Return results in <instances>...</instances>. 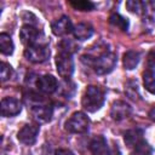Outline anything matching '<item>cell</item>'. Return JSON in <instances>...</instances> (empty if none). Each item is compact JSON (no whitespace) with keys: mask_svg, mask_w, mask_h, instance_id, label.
Wrapping results in <instances>:
<instances>
[{"mask_svg":"<svg viewBox=\"0 0 155 155\" xmlns=\"http://www.w3.org/2000/svg\"><path fill=\"white\" fill-rule=\"evenodd\" d=\"M51 29H52V33L57 36H63V35H67V34H70L73 33V24H71V21L68 16H62L59 17L58 19H56L52 25H51Z\"/></svg>","mask_w":155,"mask_h":155,"instance_id":"cell-11","label":"cell"},{"mask_svg":"<svg viewBox=\"0 0 155 155\" xmlns=\"http://www.w3.org/2000/svg\"><path fill=\"white\" fill-rule=\"evenodd\" d=\"M132 113V108L130 107L128 103L124 101H115L111 104L110 108V116L115 121H121L126 117H128Z\"/></svg>","mask_w":155,"mask_h":155,"instance_id":"cell-10","label":"cell"},{"mask_svg":"<svg viewBox=\"0 0 155 155\" xmlns=\"http://www.w3.org/2000/svg\"><path fill=\"white\" fill-rule=\"evenodd\" d=\"M22 110V104L13 97H5L1 99V115L5 117L15 116Z\"/></svg>","mask_w":155,"mask_h":155,"instance_id":"cell-9","label":"cell"},{"mask_svg":"<svg viewBox=\"0 0 155 155\" xmlns=\"http://www.w3.org/2000/svg\"><path fill=\"white\" fill-rule=\"evenodd\" d=\"M59 47H61L62 52H67V53H70V54H73L74 52H76L79 50V46L70 39H63L59 44Z\"/></svg>","mask_w":155,"mask_h":155,"instance_id":"cell-22","label":"cell"},{"mask_svg":"<svg viewBox=\"0 0 155 155\" xmlns=\"http://www.w3.org/2000/svg\"><path fill=\"white\" fill-rule=\"evenodd\" d=\"M81 61L85 62L86 64L91 65L92 69L97 74L104 75V74L110 73L115 68L116 62H117V56L113 51L105 50V51H102L97 54H91V53L84 54L81 57Z\"/></svg>","mask_w":155,"mask_h":155,"instance_id":"cell-1","label":"cell"},{"mask_svg":"<svg viewBox=\"0 0 155 155\" xmlns=\"http://www.w3.org/2000/svg\"><path fill=\"white\" fill-rule=\"evenodd\" d=\"M90 127V120L82 111H75L65 121L64 128L69 133H85Z\"/></svg>","mask_w":155,"mask_h":155,"instance_id":"cell-3","label":"cell"},{"mask_svg":"<svg viewBox=\"0 0 155 155\" xmlns=\"http://www.w3.org/2000/svg\"><path fill=\"white\" fill-rule=\"evenodd\" d=\"M150 5H151V7L155 10V1H150Z\"/></svg>","mask_w":155,"mask_h":155,"instance_id":"cell-29","label":"cell"},{"mask_svg":"<svg viewBox=\"0 0 155 155\" xmlns=\"http://www.w3.org/2000/svg\"><path fill=\"white\" fill-rule=\"evenodd\" d=\"M139 61H140V52L134 51V50H130V51L125 52L124 58H122L124 67H125V69H127V70L134 69V68L138 65Z\"/></svg>","mask_w":155,"mask_h":155,"instance_id":"cell-16","label":"cell"},{"mask_svg":"<svg viewBox=\"0 0 155 155\" xmlns=\"http://www.w3.org/2000/svg\"><path fill=\"white\" fill-rule=\"evenodd\" d=\"M36 87L41 92L50 94V93H53L58 88V81H57V79L53 75L45 74V75H41L40 78H38Z\"/></svg>","mask_w":155,"mask_h":155,"instance_id":"cell-12","label":"cell"},{"mask_svg":"<svg viewBox=\"0 0 155 155\" xmlns=\"http://www.w3.org/2000/svg\"><path fill=\"white\" fill-rule=\"evenodd\" d=\"M149 117H150V120H153V121L155 122V107H153V108L150 109V111H149Z\"/></svg>","mask_w":155,"mask_h":155,"instance_id":"cell-27","label":"cell"},{"mask_svg":"<svg viewBox=\"0 0 155 155\" xmlns=\"http://www.w3.org/2000/svg\"><path fill=\"white\" fill-rule=\"evenodd\" d=\"M73 34H74V38L76 40H87L92 36L93 34V28L87 24V23H79L74 27L73 29Z\"/></svg>","mask_w":155,"mask_h":155,"instance_id":"cell-15","label":"cell"},{"mask_svg":"<svg viewBox=\"0 0 155 155\" xmlns=\"http://www.w3.org/2000/svg\"><path fill=\"white\" fill-rule=\"evenodd\" d=\"M111 155H121V154H120V151H119V149H117V148H116V149H115V150H114V153H113V154H111Z\"/></svg>","mask_w":155,"mask_h":155,"instance_id":"cell-28","label":"cell"},{"mask_svg":"<svg viewBox=\"0 0 155 155\" xmlns=\"http://www.w3.org/2000/svg\"><path fill=\"white\" fill-rule=\"evenodd\" d=\"M143 84L147 91L155 94V70L145 69L143 71Z\"/></svg>","mask_w":155,"mask_h":155,"instance_id":"cell-18","label":"cell"},{"mask_svg":"<svg viewBox=\"0 0 155 155\" xmlns=\"http://www.w3.org/2000/svg\"><path fill=\"white\" fill-rule=\"evenodd\" d=\"M12 75V67L8 63L2 62L0 65V76H1V81L5 82L7 81Z\"/></svg>","mask_w":155,"mask_h":155,"instance_id":"cell-24","label":"cell"},{"mask_svg":"<svg viewBox=\"0 0 155 155\" xmlns=\"http://www.w3.org/2000/svg\"><path fill=\"white\" fill-rule=\"evenodd\" d=\"M39 125L36 124H28L24 125L17 133V138L21 143L25 145H31L35 143L36 137L39 134Z\"/></svg>","mask_w":155,"mask_h":155,"instance_id":"cell-7","label":"cell"},{"mask_svg":"<svg viewBox=\"0 0 155 155\" xmlns=\"http://www.w3.org/2000/svg\"><path fill=\"white\" fill-rule=\"evenodd\" d=\"M131 155H153V149L145 140H143L140 144H138L134 148Z\"/></svg>","mask_w":155,"mask_h":155,"instance_id":"cell-23","label":"cell"},{"mask_svg":"<svg viewBox=\"0 0 155 155\" xmlns=\"http://www.w3.org/2000/svg\"><path fill=\"white\" fill-rule=\"evenodd\" d=\"M41 36L42 33L31 24H25L19 30V39L24 45H27V47L33 45H39Z\"/></svg>","mask_w":155,"mask_h":155,"instance_id":"cell-6","label":"cell"},{"mask_svg":"<svg viewBox=\"0 0 155 155\" xmlns=\"http://www.w3.org/2000/svg\"><path fill=\"white\" fill-rule=\"evenodd\" d=\"M30 110H31L34 119L39 122H48L51 121L52 115H53V108L50 104V102L34 105L30 108Z\"/></svg>","mask_w":155,"mask_h":155,"instance_id":"cell-8","label":"cell"},{"mask_svg":"<svg viewBox=\"0 0 155 155\" xmlns=\"http://www.w3.org/2000/svg\"><path fill=\"white\" fill-rule=\"evenodd\" d=\"M13 48H15V45H13L11 36L6 33H1L0 34V51H1V53L6 54V56L12 54Z\"/></svg>","mask_w":155,"mask_h":155,"instance_id":"cell-17","label":"cell"},{"mask_svg":"<svg viewBox=\"0 0 155 155\" xmlns=\"http://www.w3.org/2000/svg\"><path fill=\"white\" fill-rule=\"evenodd\" d=\"M69 5L79 11H91L94 8V4L88 0H78V1H69Z\"/></svg>","mask_w":155,"mask_h":155,"instance_id":"cell-21","label":"cell"},{"mask_svg":"<svg viewBox=\"0 0 155 155\" xmlns=\"http://www.w3.org/2000/svg\"><path fill=\"white\" fill-rule=\"evenodd\" d=\"M81 104H82L84 109L87 110L88 113H94V111L99 110L104 104L103 90L98 86H94V85L87 86L85 92H84Z\"/></svg>","mask_w":155,"mask_h":155,"instance_id":"cell-2","label":"cell"},{"mask_svg":"<svg viewBox=\"0 0 155 155\" xmlns=\"http://www.w3.org/2000/svg\"><path fill=\"white\" fill-rule=\"evenodd\" d=\"M124 140L128 148H136L138 144H140L144 138H143V131L140 128H133L128 130L124 134Z\"/></svg>","mask_w":155,"mask_h":155,"instance_id":"cell-14","label":"cell"},{"mask_svg":"<svg viewBox=\"0 0 155 155\" xmlns=\"http://www.w3.org/2000/svg\"><path fill=\"white\" fill-rule=\"evenodd\" d=\"M56 68H57V73L61 78L63 79H68L73 75L74 73V59L71 57L70 53L67 52H59L56 56Z\"/></svg>","mask_w":155,"mask_h":155,"instance_id":"cell-4","label":"cell"},{"mask_svg":"<svg viewBox=\"0 0 155 155\" xmlns=\"http://www.w3.org/2000/svg\"><path fill=\"white\" fill-rule=\"evenodd\" d=\"M54 155H74V153H71L68 149H58V150H56Z\"/></svg>","mask_w":155,"mask_h":155,"instance_id":"cell-26","label":"cell"},{"mask_svg":"<svg viewBox=\"0 0 155 155\" xmlns=\"http://www.w3.org/2000/svg\"><path fill=\"white\" fill-rule=\"evenodd\" d=\"M109 23L113 25V27H115V28H119L120 30H122V31H127L128 30V21L125 18V17H122L121 15H119V13H113V15H110V17H109Z\"/></svg>","mask_w":155,"mask_h":155,"instance_id":"cell-19","label":"cell"},{"mask_svg":"<svg viewBox=\"0 0 155 155\" xmlns=\"http://www.w3.org/2000/svg\"><path fill=\"white\" fill-rule=\"evenodd\" d=\"M155 68V47L151 48L145 58V69H154Z\"/></svg>","mask_w":155,"mask_h":155,"instance_id":"cell-25","label":"cell"},{"mask_svg":"<svg viewBox=\"0 0 155 155\" xmlns=\"http://www.w3.org/2000/svg\"><path fill=\"white\" fill-rule=\"evenodd\" d=\"M126 8L136 15H144L147 11V4L139 0H128L126 1Z\"/></svg>","mask_w":155,"mask_h":155,"instance_id":"cell-20","label":"cell"},{"mask_svg":"<svg viewBox=\"0 0 155 155\" xmlns=\"http://www.w3.org/2000/svg\"><path fill=\"white\" fill-rule=\"evenodd\" d=\"M90 150L93 155H111L107 139L103 136H96L90 142Z\"/></svg>","mask_w":155,"mask_h":155,"instance_id":"cell-13","label":"cell"},{"mask_svg":"<svg viewBox=\"0 0 155 155\" xmlns=\"http://www.w3.org/2000/svg\"><path fill=\"white\" fill-rule=\"evenodd\" d=\"M24 57L31 63H42L48 59L50 50L46 45H33L24 50Z\"/></svg>","mask_w":155,"mask_h":155,"instance_id":"cell-5","label":"cell"}]
</instances>
